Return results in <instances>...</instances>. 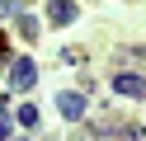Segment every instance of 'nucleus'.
<instances>
[{"label":"nucleus","instance_id":"f257e3e1","mask_svg":"<svg viewBox=\"0 0 146 141\" xmlns=\"http://www.w3.org/2000/svg\"><path fill=\"white\" fill-rule=\"evenodd\" d=\"M33 80H38V66H33L29 56H14V61H10V85H14V89H29Z\"/></svg>","mask_w":146,"mask_h":141},{"label":"nucleus","instance_id":"f03ea898","mask_svg":"<svg viewBox=\"0 0 146 141\" xmlns=\"http://www.w3.org/2000/svg\"><path fill=\"white\" fill-rule=\"evenodd\" d=\"M113 89L118 94H146V80L132 75V71H123V75H113Z\"/></svg>","mask_w":146,"mask_h":141},{"label":"nucleus","instance_id":"7ed1b4c3","mask_svg":"<svg viewBox=\"0 0 146 141\" xmlns=\"http://www.w3.org/2000/svg\"><path fill=\"white\" fill-rule=\"evenodd\" d=\"M47 19H52V24H71V19H76V0H52Z\"/></svg>","mask_w":146,"mask_h":141},{"label":"nucleus","instance_id":"20e7f679","mask_svg":"<svg viewBox=\"0 0 146 141\" xmlns=\"http://www.w3.org/2000/svg\"><path fill=\"white\" fill-rule=\"evenodd\" d=\"M57 103H61V118H80V113H85V99H80V94H71V89L61 94Z\"/></svg>","mask_w":146,"mask_h":141},{"label":"nucleus","instance_id":"39448f33","mask_svg":"<svg viewBox=\"0 0 146 141\" xmlns=\"http://www.w3.org/2000/svg\"><path fill=\"white\" fill-rule=\"evenodd\" d=\"M19 127H38V108H33V103L19 108Z\"/></svg>","mask_w":146,"mask_h":141},{"label":"nucleus","instance_id":"423d86ee","mask_svg":"<svg viewBox=\"0 0 146 141\" xmlns=\"http://www.w3.org/2000/svg\"><path fill=\"white\" fill-rule=\"evenodd\" d=\"M0 141H10V113H5V103H0Z\"/></svg>","mask_w":146,"mask_h":141},{"label":"nucleus","instance_id":"0eeeda50","mask_svg":"<svg viewBox=\"0 0 146 141\" xmlns=\"http://www.w3.org/2000/svg\"><path fill=\"white\" fill-rule=\"evenodd\" d=\"M5 14H14V0H0V19Z\"/></svg>","mask_w":146,"mask_h":141},{"label":"nucleus","instance_id":"6e6552de","mask_svg":"<svg viewBox=\"0 0 146 141\" xmlns=\"http://www.w3.org/2000/svg\"><path fill=\"white\" fill-rule=\"evenodd\" d=\"M0 66H10V52H5V42H0Z\"/></svg>","mask_w":146,"mask_h":141}]
</instances>
